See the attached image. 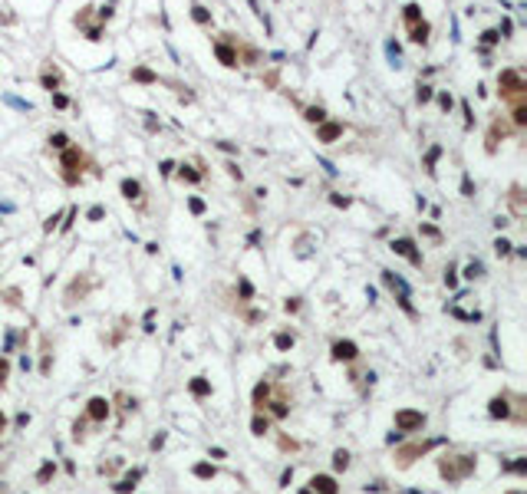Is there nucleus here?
Wrapping results in <instances>:
<instances>
[{
    "mask_svg": "<svg viewBox=\"0 0 527 494\" xmlns=\"http://www.w3.org/2000/svg\"><path fill=\"white\" fill-rule=\"evenodd\" d=\"M471 471H475V455H445L438 461V475L445 478L448 484L461 481V478H468Z\"/></svg>",
    "mask_w": 527,
    "mask_h": 494,
    "instance_id": "obj_1",
    "label": "nucleus"
},
{
    "mask_svg": "<svg viewBox=\"0 0 527 494\" xmlns=\"http://www.w3.org/2000/svg\"><path fill=\"white\" fill-rule=\"evenodd\" d=\"M497 93H501V99H508V102H517V99H524L527 96V79L521 76V69H504L501 76H497Z\"/></svg>",
    "mask_w": 527,
    "mask_h": 494,
    "instance_id": "obj_2",
    "label": "nucleus"
},
{
    "mask_svg": "<svg viewBox=\"0 0 527 494\" xmlns=\"http://www.w3.org/2000/svg\"><path fill=\"white\" fill-rule=\"evenodd\" d=\"M82 165H86V155H82L76 145H66L63 149V182L66 185H79Z\"/></svg>",
    "mask_w": 527,
    "mask_h": 494,
    "instance_id": "obj_3",
    "label": "nucleus"
},
{
    "mask_svg": "<svg viewBox=\"0 0 527 494\" xmlns=\"http://www.w3.org/2000/svg\"><path fill=\"white\" fill-rule=\"evenodd\" d=\"M383 283H386V287H389L392 294H395V300L402 303V310H405L408 316H415L412 303H408V300H412V297H408V287H405V280H402L399 274H392V270H383Z\"/></svg>",
    "mask_w": 527,
    "mask_h": 494,
    "instance_id": "obj_4",
    "label": "nucleus"
},
{
    "mask_svg": "<svg viewBox=\"0 0 527 494\" xmlns=\"http://www.w3.org/2000/svg\"><path fill=\"white\" fill-rule=\"evenodd\" d=\"M395 428H399V432H422V428H425V412L399 409V412H395Z\"/></svg>",
    "mask_w": 527,
    "mask_h": 494,
    "instance_id": "obj_5",
    "label": "nucleus"
},
{
    "mask_svg": "<svg viewBox=\"0 0 527 494\" xmlns=\"http://www.w3.org/2000/svg\"><path fill=\"white\" fill-rule=\"evenodd\" d=\"M432 448V442H412L405 445V448H399V464H412L419 455H425V451Z\"/></svg>",
    "mask_w": 527,
    "mask_h": 494,
    "instance_id": "obj_6",
    "label": "nucleus"
},
{
    "mask_svg": "<svg viewBox=\"0 0 527 494\" xmlns=\"http://www.w3.org/2000/svg\"><path fill=\"white\" fill-rule=\"evenodd\" d=\"M392 250L395 254H402V257H408V260L415 264V267H422V254L415 250V244L408 238H399V241H392Z\"/></svg>",
    "mask_w": 527,
    "mask_h": 494,
    "instance_id": "obj_7",
    "label": "nucleus"
},
{
    "mask_svg": "<svg viewBox=\"0 0 527 494\" xmlns=\"http://www.w3.org/2000/svg\"><path fill=\"white\" fill-rule=\"evenodd\" d=\"M310 491H313V494H339L336 481H333L330 475H313V478H310Z\"/></svg>",
    "mask_w": 527,
    "mask_h": 494,
    "instance_id": "obj_8",
    "label": "nucleus"
},
{
    "mask_svg": "<svg viewBox=\"0 0 527 494\" xmlns=\"http://www.w3.org/2000/svg\"><path fill=\"white\" fill-rule=\"evenodd\" d=\"M359 356L356 343H349V339H339V343H333V359H343V363H353V359Z\"/></svg>",
    "mask_w": 527,
    "mask_h": 494,
    "instance_id": "obj_9",
    "label": "nucleus"
},
{
    "mask_svg": "<svg viewBox=\"0 0 527 494\" xmlns=\"http://www.w3.org/2000/svg\"><path fill=\"white\" fill-rule=\"evenodd\" d=\"M508 132H511V125L504 122V115H501V119H494V125H491V132H488V152H494L497 142H501Z\"/></svg>",
    "mask_w": 527,
    "mask_h": 494,
    "instance_id": "obj_10",
    "label": "nucleus"
},
{
    "mask_svg": "<svg viewBox=\"0 0 527 494\" xmlns=\"http://www.w3.org/2000/svg\"><path fill=\"white\" fill-rule=\"evenodd\" d=\"M86 415H89V419H93V422H102V419H106V415H109V402L102 399V395H96V399H89V405H86Z\"/></svg>",
    "mask_w": 527,
    "mask_h": 494,
    "instance_id": "obj_11",
    "label": "nucleus"
},
{
    "mask_svg": "<svg viewBox=\"0 0 527 494\" xmlns=\"http://www.w3.org/2000/svg\"><path fill=\"white\" fill-rule=\"evenodd\" d=\"M339 135H343V122H327L323 119L320 129H316V138H320V142H333V138H339Z\"/></svg>",
    "mask_w": 527,
    "mask_h": 494,
    "instance_id": "obj_12",
    "label": "nucleus"
},
{
    "mask_svg": "<svg viewBox=\"0 0 527 494\" xmlns=\"http://www.w3.org/2000/svg\"><path fill=\"white\" fill-rule=\"evenodd\" d=\"M214 53H218V60L224 63V66H238V63H241L238 50H234V46H227V43H214Z\"/></svg>",
    "mask_w": 527,
    "mask_h": 494,
    "instance_id": "obj_13",
    "label": "nucleus"
},
{
    "mask_svg": "<svg viewBox=\"0 0 527 494\" xmlns=\"http://www.w3.org/2000/svg\"><path fill=\"white\" fill-rule=\"evenodd\" d=\"M40 79H43V86L50 89V93H56V89L63 86V73H60L56 66H46V69H43V76H40Z\"/></svg>",
    "mask_w": 527,
    "mask_h": 494,
    "instance_id": "obj_14",
    "label": "nucleus"
},
{
    "mask_svg": "<svg viewBox=\"0 0 527 494\" xmlns=\"http://www.w3.org/2000/svg\"><path fill=\"white\" fill-rule=\"evenodd\" d=\"M491 415H494V419H511L508 395H494V399H491Z\"/></svg>",
    "mask_w": 527,
    "mask_h": 494,
    "instance_id": "obj_15",
    "label": "nucleus"
},
{
    "mask_svg": "<svg viewBox=\"0 0 527 494\" xmlns=\"http://www.w3.org/2000/svg\"><path fill=\"white\" fill-rule=\"evenodd\" d=\"M122 194H126L129 201H135V205H142V185L132 182V178H126V182H122Z\"/></svg>",
    "mask_w": 527,
    "mask_h": 494,
    "instance_id": "obj_16",
    "label": "nucleus"
},
{
    "mask_svg": "<svg viewBox=\"0 0 527 494\" xmlns=\"http://www.w3.org/2000/svg\"><path fill=\"white\" fill-rule=\"evenodd\" d=\"M402 20H405V26L422 23V7H419V4H405V10H402Z\"/></svg>",
    "mask_w": 527,
    "mask_h": 494,
    "instance_id": "obj_17",
    "label": "nucleus"
},
{
    "mask_svg": "<svg viewBox=\"0 0 527 494\" xmlns=\"http://www.w3.org/2000/svg\"><path fill=\"white\" fill-rule=\"evenodd\" d=\"M408 40H412V43H428V23H425V20L415 23V26H408Z\"/></svg>",
    "mask_w": 527,
    "mask_h": 494,
    "instance_id": "obj_18",
    "label": "nucleus"
},
{
    "mask_svg": "<svg viewBox=\"0 0 527 494\" xmlns=\"http://www.w3.org/2000/svg\"><path fill=\"white\" fill-rule=\"evenodd\" d=\"M86 290H89V280H73V287H69V294H66V303H76V297H86Z\"/></svg>",
    "mask_w": 527,
    "mask_h": 494,
    "instance_id": "obj_19",
    "label": "nucleus"
},
{
    "mask_svg": "<svg viewBox=\"0 0 527 494\" xmlns=\"http://www.w3.org/2000/svg\"><path fill=\"white\" fill-rule=\"evenodd\" d=\"M138 478H142V471H132V475H126L119 484H115V491H119V494H129L132 488H135V481H138Z\"/></svg>",
    "mask_w": 527,
    "mask_h": 494,
    "instance_id": "obj_20",
    "label": "nucleus"
},
{
    "mask_svg": "<svg viewBox=\"0 0 527 494\" xmlns=\"http://www.w3.org/2000/svg\"><path fill=\"white\" fill-rule=\"evenodd\" d=\"M511 208H514V214H517V218H521V214H524V191H521V188H511Z\"/></svg>",
    "mask_w": 527,
    "mask_h": 494,
    "instance_id": "obj_21",
    "label": "nucleus"
},
{
    "mask_svg": "<svg viewBox=\"0 0 527 494\" xmlns=\"http://www.w3.org/2000/svg\"><path fill=\"white\" fill-rule=\"evenodd\" d=\"M333 468H336V471H346V468H349V451L339 448L336 455H333Z\"/></svg>",
    "mask_w": 527,
    "mask_h": 494,
    "instance_id": "obj_22",
    "label": "nucleus"
},
{
    "mask_svg": "<svg viewBox=\"0 0 527 494\" xmlns=\"http://www.w3.org/2000/svg\"><path fill=\"white\" fill-rule=\"evenodd\" d=\"M303 119H307V122H316V125H320L323 119H327V112H323L320 106H310L307 112H303Z\"/></svg>",
    "mask_w": 527,
    "mask_h": 494,
    "instance_id": "obj_23",
    "label": "nucleus"
},
{
    "mask_svg": "<svg viewBox=\"0 0 527 494\" xmlns=\"http://www.w3.org/2000/svg\"><path fill=\"white\" fill-rule=\"evenodd\" d=\"M191 17H195L198 23H211V13H208L201 4H195V7H191Z\"/></svg>",
    "mask_w": 527,
    "mask_h": 494,
    "instance_id": "obj_24",
    "label": "nucleus"
},
{
    "mask_svg": "<svg viewBox=\"0 0 527 494\" xmlns=\"http://www.w3.org/2000/svg\"><path fill=\"white\" fill-rule=\"evenodd\" d=\"M191 392H195V395H208V392H211V386L198 375V379H191Z\"/></svg>",
    "mask_w": 527,
    "mask_h": 494,
    "instance_id": "obj_25",
    "label": "nucleus"
},
{
    "mask_svg": "<svg viewBox=\"0 0 527 494\" xmlns=\"http://www.w3.org/2000/svg\"><path fill=\"white\" fill-rule=\"evenodd\" d=\"M481 274H484V267L478 260H471L468 267H464V277H468V280H475V277H481Z\"/></svg>",
    "mask_w": 527,
    "mask_h": 494,
    "instance_id": "obj_26",
    "label": "nucleus"
},
{
    "mask_svg": "<svg viewBox=\"0 0 527 494\" xmlns=\"http://www.w3.org/2000/svg\"><path fill=\"white\" fill-rule=\"evenodd\" d=\"M132 76H135V79H142V82H155V79H158V76L152 73V69H145V66H138V69H135V73H132Z\"/></svg>",
    "mask_w": 527,
    "mask_h": 494,
    "instance_id": "obj_27",
    "label": "nucleus"
},
{
    "mask_svg": "<svg viewBox=\"0 0 527 494\" xmlns=\"http://www.w3.org/2000/svg\"><path fill=\"white\" fill-rule=\"evenodd\" d=\"M386 53H389L392 66H402V53H399V46H395V43H386Z\"/></svg>",
    "mask_w": 527,
    "mask_h": 494,
    "instance_id": "obj_28",
    "label": "nucleus"
},
{
    "mask_svg": "<svg viewBox=\"0 0 527 494\" xmlns=\"http://www.w3.org/2000/svg\"><path fill=\"white\" fill-rule=\"evenodd\" d=\"M251 428H254V435H264V432H267V428H270V422H267V419H260V415H257V419L251 422Z\"/></svg>",
    "mask_w": 527,
    "mask_h": 494,
    "instance_id": "obj_29",
    "label": "nucleus"
},
{
    "mask_svg": "<svg viewBox=\"0 0 527 494\" xmlns=\"http://www.w3.org/2000/svg\"><path fill=\"white\" fill-rule=\"evenodd\" d=\"M50 142H53V149H66V145H69V138L63 135V132H56V135H53Z\"/></svg>",
    "mask_w": 527,
    "mask_h": 494,
    "instance_id": "obj_30",
    "label": "nucleus"
},
{
    "mask_svg": "<svg viewBox=\"0 0 527 494\" xmlns=\"http://www.w3.org/2000/svg\"><path fill=\"white\" fill-rule=\"evenodd\" d=\"M195 475H198V478H211V475H214V468H211V464H198Z\"/></svg>",
    "mask_w": 527,
    "mask_h": 494,
    "instance_id": "obj_31",
    "label": "nucleus"
},
{
    "mask_svg": "<svg viewBox=\"0 0 527 494\" xmlns=\"http://www.w3.org/2000/svg\"><path fill=\"white\" fill-rule=\"evenodd\" d=\"M277 346H280V350H287V346H294V336H287V333H280V336H277Z\"/></svg>",
    "mask_w": 527,
    "mask_h": 494,
    "instance_id": "obj_32",
    "label": "nucleus"
},
{
    "mask_svg": "<svg viewBox=\"0 0 527 494\" xmlns=\"http://www.w3.org/2000/svg\"><path fill=\"white\" fill-rule=\"evenodd\" d=\"M7 375H10V363H7V359H0V386L7 382Z\"/></svg>",
    "mask_w": 527,
    "mask_h": 494,
    "instance_id": "obj_33",
    "label": "nucleus"
},
{
    "mask_svg": "<svg viewBox=\"0 0 527 494\" xmlns=\"http://www.w3.org/2000/svg\"><path fill=\"white\" fill-rule=\"evenodd\" d=\"M481 40H484V43H488V46H491V43H497V40H501V37H497V30H488V33H484V37H481Z\"/></svg>",
    "mask_w": 527,
    "mask_h": 494,
    "instance_id": "obj_34",
    "label": "nucleus"
},
{
    "mask_svg": "<svg viewBox=\"0 0 527 494\" xmlns=\"http://www.w3.org/2000/svg\"><path fill=\"white\" fill-rule=\"evenodd\" d=\"M428 99H432V89H428V86H419V102H428Z\"/></svg>",
    "mask_w": 527,
    "mask_h": 494,
    "instance_id": "obj_35",
    "label": "nucleus"
},
{
    "mask_svg": "<svg viewBox=\"0 0 527 494\" xmlns=\"http://www.w3.org/2000/svg\"><path fill=\"white\" fill-rule=\"evenodd\" d=\"M182 178H188V182H198V178H201V171H188V168L182 165Z\"/></svg>",
    "mask_w": 527,
    "mask_h": 494,
    "instance_id": "obj_36",
    "label": "nucleus"
},
{
    "mask_svg": "<svg viewBox=\"0 0 527 494\" xmlns=\"http://www.w3.org/2000/svg\"><path fill=\"white\" fill-rule=\"evenodd\" d=\"M494 250H497V254H511V244H508V241H497V244H494Z\"/></svg>",
    "mask_w": 527,
    "mask_h": 494,
    "instance_id": "obj_37",
    "label": "nucleus"
},
{
    "mask_svg": "<svg viewBox=\"0 0 527 494\" xmlns=\"http://www.w3.org/2000/svg\"><path fill=\"white\" fill-rule=\"evenodd\" d=\"M4 297H7V303H20V290H7Z\"/></svg>",
    "mask_w": 527,
    "mask_h": 494,
    "instance_id": "obj_38",
    "label": "nucleus"
},
{
    "mask_svg": "<svg viewBox=\"0 0 527 494\" xmlns=\"http://www.w3.org/2000/svg\"><path fill=\"white\" fill-rule=\"evenodd\" d=\"M50 475H53V464H43V471H40V481H50Z\"/></svg>",
    "mask_w": 527,
    "mask_h": 494,
    "instance_id": "obj_39",
    "label": "nucleus"
},
{
    "mask_svg": "<svg viewBox=\"0 0 527 494\" xmlns=\"http://www.w3.org/2000/svg\"><path fill=\"white\" fill-rule=\"evenodd\" d=\"M191 211H195V214H201V211H204V205H201L198 198H191Z\"/></svg>",
    "mask_w": 527,
    "mask_h": 494,
    "instance_id": "obj_40",
    "label": "nucleus"
},
{
    "mask_svg": "<svg viewBox=\"0 0 527 494\" xmlns=\"http://www.w3.org/2000/svg\"><path fill=\"white\" fill-rule=\"evenodd\" d=\"M4 428H7V415L0 412V435H4Z\"/></svg>",
    "mask_w": 527,
    "mask_h": 494,
    "instance_id": "obj_41",
    "label": "nucleus"
}]
</instances>
